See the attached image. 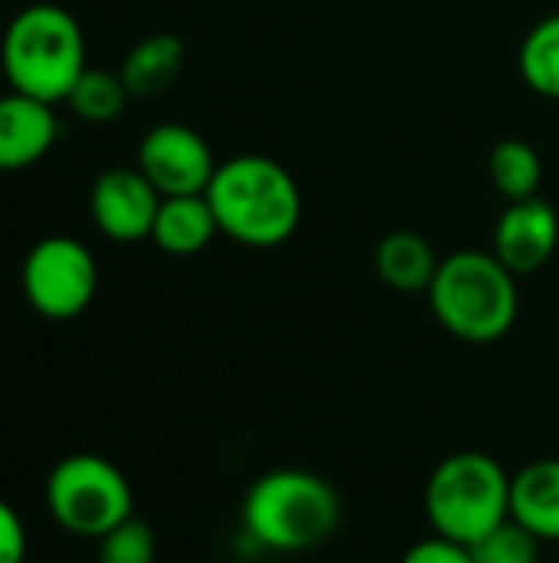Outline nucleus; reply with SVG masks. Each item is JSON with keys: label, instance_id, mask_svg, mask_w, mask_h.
<instances>
[{"label": "nucleus", "instance_id": "15", "mask_svg": "<svg viewBox=\"0 0 559 563\" xmlns=\"http://www.w3.org/2000/svg\"><path fill=\"white\" fill-rule=\"evenodd\" d=\"M181 66H185V43L171 33H152L125 53L119 76L128 96L148 99L165 92L178 79Z\"/></svg>", "mask_w": 559, "mask_h": 563}, {"label": "nucleus", "instance_id": "19", "mask_svg": "<svg viewBox=\"0 0 559 563\" xmlns=\"http://www.w3.org/2000/svg\"><path fill=\"white\" fill-rule=\"evenodd\" d=\"M471 558L474 563H537L540 541L527 528H521L514 518H507L478 544H471Z\"/></svg>", "mask_w": 559, "mask_h": 563}, {"label": "nucleus", "instance_id": "11", "mask_svg": "<svg viewBox=\"0 0 559 563\" xmlns=\"http://www.w3.org/2000/svg\"><path fill=\"white\" fill-rule=\"evenodd\" d=\"M59 119L49 102L23 92L0 96V172H23L49 155Z\"/></svg>", "mask_w": 559, "mask_h": 563}, {"label": "nucleus", "instance_id": "4", "mask_svg": "<svg viewBox=\"0 0 559 563\" xmlns=\"http://www.w3.org/2000/svg\"><path fill=\"white\" fill-rule=\"evenodd\" d=\"M428 303L441 330L455 340L478 346L497 343L517 323V274H511L494 251H455L441 257Z\"/></svg>", "mask_w": 559, "mask_h": 563}, {"label": "nucleus", "instance_id": "2", "mask_svg": "<svg viewBox=\"0 0 559 563\" xmlns=\"http://www.w3.org/2000/svg\"><path fill=\"white\" fill-rule=\"evenodd\" d=\"M339 521V492L323 475L303 468H277L260 475L241 501L247 541L273 554H306L326 544Z\"/></svg>", "mask_w": 559, "mask_h": 563}, {"label": "nucleus", "instance_id": "14", "mask_svg": "<svg viewBox=\"0 0 559 563\" xmlns=\"http://www.w3.org/2000/svg\"><path fill=\"white\" fill-rule=\"evenodd\" d=\"M441 257L418 231H392L376 247V274L399 294H428Z\"/></svg>", "mask_w": 559, "mask_h": 563}, {"label": "nucleus", "instance_id": "3", "mask_svg": "<svg viewBox=\"0 0 559 563\" xmlns=\"http://www.w3.org/2000/svg\"><path fill=\"white\" fill-rule=\"evenodd\" d=\"M3 79L13 92L40 102H66L76 79L86 73V36L79 20L56 3L23 7L0 40Z\"/></svg>", "mask_w": 559, "mask_h": 563}, {"label": "nucleus", "instance_id": "18", "mask_svg": "<svg viewBox=\"0 0 559 563\" xmlns=\"http://www.w3.org/2000/svg\"><path fill=\"white\" fill-rule=\"evenodd\" d=\"M128 89L122 82L119 73H109V69H92L86 66V73L76 79V86L69 89L66 102L69 109L82 119V122H112L125 112V102H128Z\"/></svg>", "mask_w": 559, "mask_h": 563}, {"label": "nucleus", "instance_id": "5", "mask_svg": "<svg viewBox=\"0 0 559 563\" xmlns=\"http://www.w3.org/2000/svg\"><path fill=\"white\" fill-rule=\"evenodd\" d=\"M425 515L438 538L478 544L511 518V475L488 452H455L425 482Z\"/></svg>", "mask_w": 559, "mask_h": 563}, {"label": "nucleus", "instance_id": "12", "mask_svg": "<svg viewBox=\"0 0 559 563\" xmlns=\"http://www.w3.org/2000/svg\"><path fill=\"white\" fill-rule=\"evenodd\" d=\"M511 518L537 541H559V459H537L511 475Z\"/></svg>", "mask_w": 559, "mask_h": 563}, {"label": "nucleus", "instance_id": "13", "mask_svg": "<svg viewBox=\"0 0 559 563\" xmlns=\"http://www.w3.org/2000/svg\"><path fill=\"white\" fill-rule=\"evenodd\" d=\"M217 231V218L208 205L204 195H175V198H161L158 214H155V228H152V241L171 254V257H191L201 254Z\"/></svg>", "mask_w": 559, "mask_h": 563}, {"label": "nucleus", "instance_id": "16", "mask_svg": "<svg viewBox=\"0 0 559 563\" xmlns=\"http://www.w3.org/2000/svg\"><path fill=\"white\" fill-rule=\"evenodd\" d=\"M488 175L491 185L501 198L507 201H524L540 195V181H544V162L537 155V148L524 139H504L491 148L488 158Z\"/></svg>", "mask_w": 559, "mask_h": 563}, {"label": "nucleus", "instance_id": "1", "mask_svg": "<svg viewBox=\"0 0 559 563\" xmlns=\"http://www.w3.org/2000/svg\"><path fill=\"white\" fill-rule=\"evenodd\" d=\"M204 198L217 218V231L257 251L287 244L303 218L297 178L267 155H234L221 162Z\"/></svg>", "mask_w": 559, "mask_h": 563}, {"label": "nucleus", "instance_id": "6", "mask_svg": "<svg viewBox=\"0 0 559 563\" xmlns=\"http://www.w3.org/2000/svg\"><path fill=\"white\" fill-rule=\"evenodd\" d=\"M49 518L72 538L99 541L115 525L135 515V495L122 468L102 455H66L46 478Z\"/></svg>", "mask_w": 559, "mask_h": 563}, {"label": "nucleus", "instance_id": "20", "mask_svg": "<svg viewBox=\"0 0 559 563\" xmlns=\"http://www.w3.org/2000/svg\"><path fill=\"white\" fill-rule=\"evenodd\" d=\"M96 544V563H155V531L135 515L115 525Z\"/></svg>", "mask_w": 559, "mask_h": 563}, {"label": "nucleus", "instance_id": "9", "mask_svg": "<svg viewBox=\"0 0 559 563\" xmlns=\"http://www.w3.org/2000/svg\"><path fill=\"white\" fill-rule=\"evenodd\" d=\"M161 195L138 168H109L92 181L89 214L92 224L115 244L152 238Z\"/></svg>", "mask_w": 559, "mask_h": 563}, {"label": "nucleus", "instance_id": "17", "mask_svg": "<svg viewBox=\"0 0 559 563\" xmlns=\"http://www.w3.org/2000/svg\"><path fill=\"white\" fill-rule=\"evenodd\" d=\"M521 79L544 99H559V13L530 26L517 53Z\"/></svg>", "mask_w": 559, "mask_h": 563}, {"label": "nucleus", "instance_id": "21", "mask_svg": "<svg viewBox=\"0 0 559 563\" xmlns=\"http://www.w3.org/2000/svg\"><path fill=\"white\" fill-rule=\"evenodd\" d=\"M402 563H474V558H471V548L432 534V538L412 544V548L402 554Z\"/></svg>", "mask_w": 559, "mask_h": 563}, {"label": "nucleus", "instance_id": "8", "mask_svg": "<svg viewBox=\"0 0 559 563\" xmlns=\"http://www.w3.org/2000/svg\"><path fill=\"white\" fill-rule=\"evenodd\" d=\"M135 168L155 185L161 198L175 195H204L217 162L211 155V145L181 122H161L145 132L138 142V162Z\"/></svg>", "mask_w": 559, "mask_h": 563}, {"label": "nucleus", "instance_id": "10", "mask_svg": "<svg viewBox=\"0 0 559 563\" xmlns=\"http://www.w3.org/2000/svg\"><path fill=\"white\" fill-rule=\"evenodd\" d=\"M559 244V214L540 195L507 201L494 224V257L517 277L550 264Z\"/></svg>", "mask_w": 559, "mask_h": 563}, {"label": "nucleus", "instance_id": "7", "mask_svg": "<svg viewBox=\"0 0 559 563\" xmlns=\"http://www.w3.org/2000/svg\"><path fill=\"white\" fill-rule=\"evenodd\" d=\"M26 303L46 320H76L89 310L99 290L92 251L66 234L43 238L30 247L20 271Z\"/></svg>", "mask_w": 559, "mask_h": 563}, {"label": "nucleus", "instance_id": "22", "mask_svg": "<svg viewBox=\"0 0 559 563\" xmlns=\"http://www.w3.org/2000/svg\"><path fill=\"white\" fill-rule=\"evenodd\" d=\"M0 563H26V528L0 498Z\"/></svg>", "mask_w": 559, "mask_h": 563}]
</instances>
